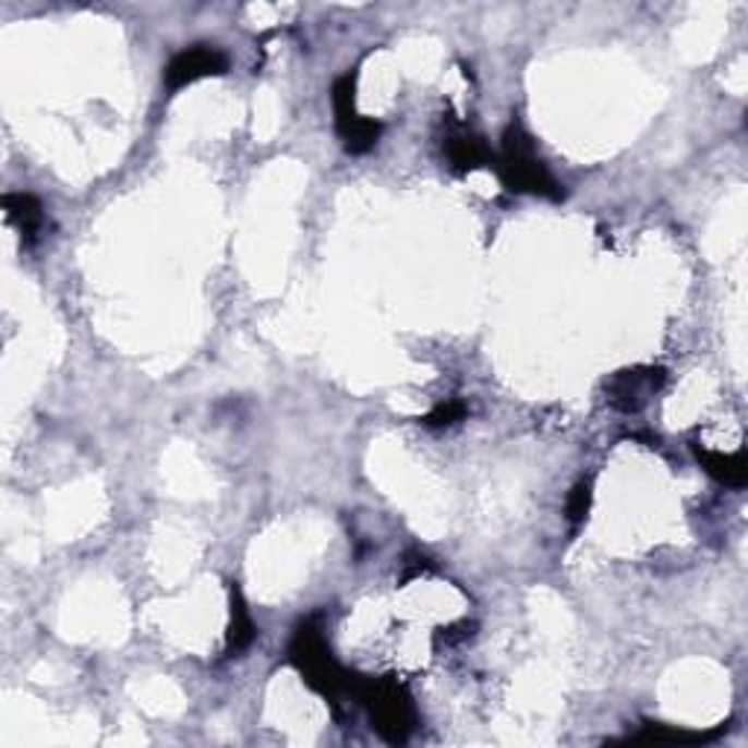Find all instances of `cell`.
<instances>
[{
  "label": "cell",
  "instance_id": "cell-12",
  "mask_svg": "<svg viewBox=\"0 0 748 748\" xmlns=\"http://www.w3.org/2000/svg\"><path fill=\"white\" fill-rule=\"evenodd\" d=\"M588 509H591V483L584 480V483H579L570 492V497H567V520L570 523H579V520L588 518Z\"/></svg>",
  "mask_w": 748,
  "mask_h": 748
},
{
  "label": "cell",
  "instance_id": "cell-2",
  "mask_svg": "<svg viewBox=\"0 0 748 748\" xmlns=\"http://www.w3.org/2000/svg\"><path fill=\"white\" fill-rule=\"evenodd\" d=\"M292 664L302 669L304 681L322 693L330 702H337L339 696H346L354 690V678L348 676L346 669H339L337 661L330 657V649L322 638V631L313 623H304L295 631L290 647Z\"/></svg>",
  "mask_w": 748,
  "mask_h": 748
},
{
  "label": "cell",
  "instance_id": "cell-8",
  "mask_svg": "<svg viewBox=\"0 0 748 748\" xmlns=\"http://www.w3.org/2000/svg\"><path fill=\"white\" fill-rule=\"evenodd\" d=\"M696 457H699L702 468L716 480V483L731 485V488H743V485H746L748 468L743 454H713V450L696 447Z\"/></svg>",
  "mask_w": 748,
  "mask_h": 748
},
{
  "label": "cell",
  "instance_id": "cell-5",
  "mask_svg": "<svg viewBox=\"0 0 748 748\" xmlns=\"http://www.w3.org/2000/svg\"><path fill=\"white\" fill-rule=\"evenodd\" d=\"M666 381V369H626L614 374L612 384L605 386L608 403L620 412H638L647 403L649 393H657Z\"/></svg>",
  "mask_w": 748,
  "mask_h": 748
},
{
  "label": "cell",
  "instance_id": "cell-11",
  "mask_svg": "<svg viewBox=\"0 0 748 748\" xmlns=\"http://www.w3.org/2000/svg\"><path fill=\"white\" fill-rule=\"evenodd\" d=\"M466 412L468 407L462 401H445L430 412L427 419H424V424H427V427H447V424H457V421L466 419Z\"/></svg>",
  "mask_w": 748,
  "mask_h": 748
},
{
  "label": "cell",
  "instance_id": "cell-3",
  "mask_svg": "<svg viewBox=\"0 0 748 748\" xmlns=\"http://www.w3.org/2000/svg\"><path fill=\"white\" fill-rule=\"evenodd\" d=\"M354 699H360L363 704H369L372 711L374 728L377 734L386 739V743H403V739L412 734V725H415V713H412V702L407 690H403L398 681H389V678H354V690H351Z\"/></svg>",
  "mask_w": 748,
  "mask_h": 748
},
{
  "label": "cell",
  "instance_id": "cell-4",
  "mask_svg": "<svg viewBox=\"0 0 748 748\" xmlns=\"http://www.w3.org/2000/svg\"><path fill=\"white\" fill-rule=\"evenodd\" d=\"M229 71V59L210 45H193L191 50H182L173 56V62L165 68V85L170 92H179L184 85L196 83L202 76H222Z\"/></svg>",
  "mask_w": 748,
  "mask_h": 748
},
{
  "label": "cell",
  "instance_id": "cell-9",
  "mask_svg": "<svg viewBox=\"0 0 748 748\" xmlns=\"http://www.w3.org/2000/svg\"><path fill=\"white\" fill-rule=\"evenodd\" d=\"M725 728L713 731H681L669 728V725H655V722H647L643 728L629 737V743H678V746H704V743H713L720 737Z\"/></svg>",
  "mask_w": 748,
  "mask_h": 748
},
{
  "label": "cell",
  "instance_id": "cell-10",
  "mask_svg": "<svg viewBox=\"0 0 748 748\" xmlns=\"http://www.w3.org/2000/svg\"><path fill=\"white\" fill-rule=\"evenodd\" d=\"M255 623L249 617V608L243 603V593H240L238 584H231V626H229V640H226V649L229 655H238L243 649L255 640Z\"/></svg>",
  "mask_w": 748,
  "mask_h": 748
},
{
  "label": "cell",
  "instance_id": "cell-7",
  "mask_svg": "<svg viewBox=\"0 0 748 748\" xmlns=\"http://www.w3.org/2000/svg\"><path fill=\"white\" fill-rule=\"evenodd\" d=\"M3 210L15 229L21 231L24 243H36L38 231L45 226V214H41V205H38L36 196L29 193H7L3 196Z\"/></svg>",
  "mask_w": 748,
  "mask_h": 748
},
{
  "label": "cell",
  "instance_id": "cell-1",
  "mask_svg": "<svg viewBox=\"0 0 748 748\" xmlns=\"http://www.w3.org/2000/svg\"><path fill=\"white\" fill-rule=\"evenodd\" d=\"M494 167H497V176L506 184V191L535 193V196H547V200H562L565 196L562 184L553 179V173L535 156L532 137L518 123H511L506 129L500 158H494Z\"/></svg>",
  "mask_w": 748,
  "mask_h": 748
},
{
  "label": "cell",
  "instance_id": "cell-6",
  "mask_svg": "<svg viewBox=\"0 0 748 748\" xmlns=\"http://www.w3.org/2000/svg\"><path fill=\"white\" fill-rule=\"evenodd\" d=\"M445 156L457 173H468V170H476V167L494 165L488 144L480 135H474V132H468V129H457V132H450L445 137Z\"/></svg>",
  "mask_w": 748,
  "mask_h": 748
}]
</instances>
